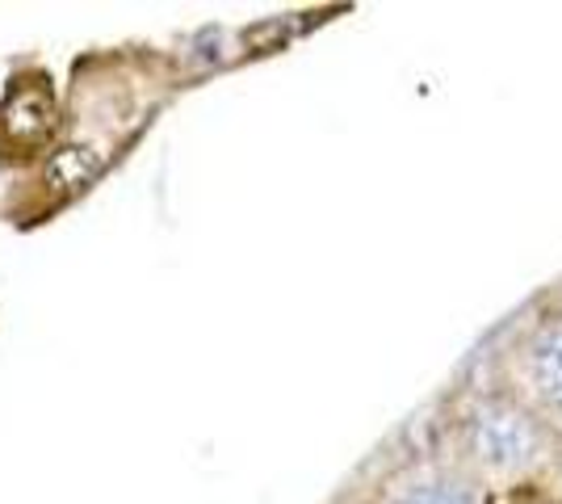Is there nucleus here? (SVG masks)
Listing matches in <instances>:
<instances>
[{
  "mask_svg": "<svg viewBox=\"0 0 562 504\" xmlns=\"http://www.w3.org/2000/svg\"><path fill=\"white\" fill-rule=\"evenodd\" d=\"M398 504H474V496H470L462 483L428 480V483H416Z\"/></svg>",
  "mask_w": 562,
  "mask_h": 504,
  "instance_id": "nucleus-3",
  "label": "nucleus"
},
{
  "mask_svg": "<svg viewBox=\"0 0 562 504\" xmlns=\"http://www.w3.org/2000/svg\"><path fill=\"white\" fill-rule=\"evenodd\" d=\"M470 455L487 471H516L538 455V425L513 404H483L470 416Z\"/></svg>",
  "mask_w": 562,
  "mask_h": 504,
  "instance_id": "nucleus-1",
  "label": "nucleus"
},
{
  "mask_svg": "<svg viewBox=\"0 0 562 504\" xmlns=\"http://www.w3.org/2000/svg\"><path fill=\"white\" fill-rule=\"evenodd\" d=\"M529 379L554 412H562V320L546 324L529 340Z\"/></svg>",
  "mask_w": 562,
  "mask_h": 504,
  "instance_id": "nucleus-2",
  "label": "nucleus"
}]
</instances>
